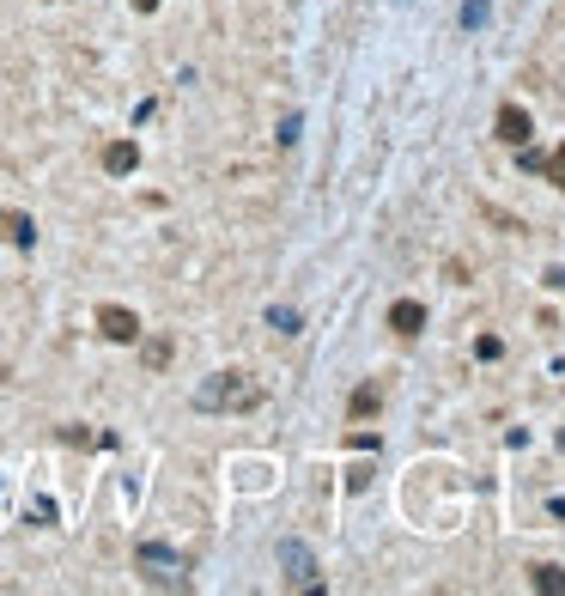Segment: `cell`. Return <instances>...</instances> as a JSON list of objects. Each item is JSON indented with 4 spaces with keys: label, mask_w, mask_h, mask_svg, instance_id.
Segmentation results:
<instances>
[{
    "label": "cell",
    "mask_w": 565,
    "mask_h": 596,
    "mask_svg": "<svg viewBox=\"0 0 565 596\" xmlns=\"http://www.w3.org/2000/svg\"><path fill=\"white\" fill-rule=\"evenodd\" d=\"M195 408L201 414H250V408H262V384H250L244 371H219V378H207L195 390Z\"/></svg>",
    "instance_id": "6da1fadb"
},
{
    "label": "cell",
    "mask_w": 565,
    "mask_h": 596,
    "mask_svg": "<svg viewBox=\"0 0 565 596\" xmlns=\"http://www.w3.org/2000/svg\"><path fill=\"white\" fill-rule=\"evenodd\" d=\"M268 323H274L280 335H298V311H286V305H280V311H268Z\"/></svg>",
    "instance_id": "5bb4252c"
},
{
    "label": "cell",
    "mask_w": 565,
    "mask_h": 596,
    "mask_svg": "<svg viewBox=\"0 0 565 596\" xmlns=\"http://www.w3.org/2000/svg\"><path fill=\"white\" fill-rule=\"evenodd\" d=\"M98 335L116 341V347H128V341H140V317H134L128 305H104V311H98Z\"/></svg>",
    "instance_id": "3957f363"
},
{
    "label": "cell",
    "mask_w": 565,
    "mask_h": 596,
    "mask_svg": "<svg viewBox=\"0 0 565 596\" xmlns=\"http://www.w3.org/2000/svg\"><path fill=\"white\" fill-rule=\"evenodd\" d=\"M134 560H140V572H146L152 584H183V578H177V554H171L165 542H140Z\"/></svg>",
    "instance_id": "7a4b0ae2"
},
{
    "label": "cell",
    "mask_w": 565,
    "mask_h": 596,
    "mask_svg": "<svg viewBox=\"0 0 565 596\" xmlns=\"http://www.w3.org/2000/svg\"><path fill=\"white\" fill-rule=\"evenodd\" d=\"M140 359H146L152 371H158V365H171V341H146V347H140Z\"/></svg>",
    "instance_id": "7c38bea8"
},
{
    "label": "cell",
    "mask_w": 565,
    "mask_h": 596,
    "mask_svg": "<svg viewBox=\"0 0 565 596\" xmlns=\"http://www.w3.org/2000/svg\"><path fill=\"white\" fill-rule=\"evenodd\" d=\"M529 584H535L541 596H565V572H559V566H535V572H529Z\"/></svg>",
    "instance_id": "30bf717a"
},
{
    "label": "cell",
    "mask_w": 565,
    "mask_h": 596,
    "mask_svg": "<svg viewBox=\"0 0 565 596\" xmlns=\"http://www.w3.org/2000/svg\"><path fill=\"white\" fill-rule=\"evenodd\" d=\"M529 134H535L529 110H523V104H505V110H499V140H505V146H529Z\"/></svg>",
    "instance_id": "277c9868"
},
{
    "label": "cell",
    "mask_w": 565,
    "mask_h": 596,
    "mask_svg": "<svg viewBox=\"0 0 565 596\" xmlns=\"http://www.w3.org/2000/svg\"><path fill=\"white\" fill-rule=\"evenodd\" d=\"M128 7H134V13H158V0H128Z\"/></svg>",
    "instance_id": "9a60e30c"
},
{
    "label": "cell",
    "mask_w": 565,
    "mask_h": 596,
    "mask_svg": "<svg viewBox=\"0 0 565 596\" xmlns=\"http://www.w3.org/2000/svg\"><path fill=\"white\" fill-rule=\"evenodd\" d=\"M559 444H565V432H559Z\"/></svg>",
    "instance_id": "2e32d148"
},
{
    "label": "cell",
    "mask_w": 565,
    "mask_h": 596,
    "mask_svg": "<svg viewBox=\"0 0 565 596\" xmlns=\"http://www.w3.org/2000/svg\"><path fill=\"white\" fill-rule=\"evenodd\" d=\"M377 408H383V384H359V390L347 396V414H353V420H365V414H377Z\"/></svg>",
    "instance_id": "9c48e42d"
},
{
    "label": "cell",
    "mask_w": 565,
    "mask_h": 596,
    "mask_svg": "<svg viewBox=\"0 0 565 596\" xmlns=\"http://www.w3.org/2000/svg\"><path fill=\"white\" fill-rule=\"evenodd\" d=\"M104 171H110V177H134V171H140V146H134V140H110V146H104Z\"/></svg>",
    "instance_id": "5b68a950"
},
{
    "label": "cell",
    "mask_w": 565,
    "mask_h": 596,
    "mask_svg": "<svg viewBox=\"0 0 565 596\" xmlns=\"http://www.w3.org/2000/svg\"><path fill=\"white\" fill-rule=\"evenodd\" d=\"M280 560H286V584H298V590H310V584H316V566H310V554H304V548H292V542H286V548H280Z\"/></svg>",
    "instance_id": "52a82bcc"
},
{
    "label": "cell",
    "mask_w": 565,
    "mask_h": 596,
    "mask_svg": "<svg viewBox=\"0 0 565 596\" xmlns=\"http://www.w3.org/2000/svg\"><path fill=\"white\" fill-rule=\"evenodd\" d=\"M389 329H395V335H420V329H426V305L395 298V305H389Z\"/></svg>",
    "instance_id": "8992f818"
},
{
    "label": "cell",
    "mask_w": 565,
    "mask_h": 596,
    "mask_svg": "<svg viewBox=\"0 0 565 596\" xmlns=\"http://www.w3.org/2000/svg\"><path fill=\"white\" fill-rule=\"evenodd\" d=\"M462 25H468V31L487 25V0H468V7H462Z\"/></svg>",
    "instance_id": "4fadbf2b"
},
{
    "label": "cell",
    "mask_w": 565,
    "mask_h": 596,
    "mask_svg": "<svg viewBox=\"0 0 565 596\" xmlns=\"http://www.w3.org/2000/svg\"><path fill=\"white\" fill-rule=\"evenodd\" d=\"M0 238L19 244V250H31V244H37V226H31L25 213H0Z\"/></svg>",
    "instance_id": "ba28073f"
},
{
    "label": "cell",
    "mask_w": 565,
    "mask_h": 596,
    "mask_svg": "<svg viewBox=\"0 0 565 596\" xmlns=\"http://www.w3.org/2000/svg\"><path fill=\"white\" fill-rule=\"evenodd\" d=\"M541 177H553V189H565V146H553V153L541 159Z\"/></svg>",
    "instance_id": "8fae6325"
}]
</instances>
